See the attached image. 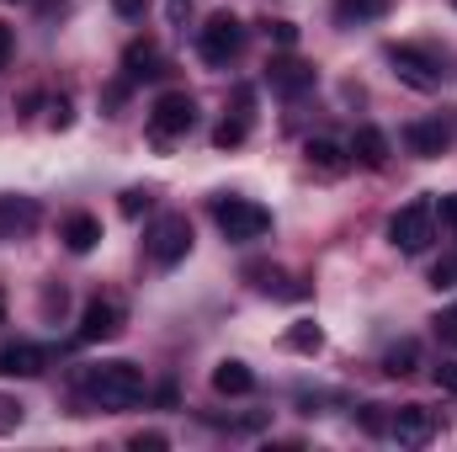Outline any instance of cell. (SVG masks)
I'll return each instance as SVG.
<instances>
[{
    "label": "cell",
    "instance_id": "cell-3",
    "mask_svg": "<svg viewBox=\"0 0 457 452\" xmlns=\"http://www.w3.org/2000/svg\"><path fill=\"white\" fill-rule=\"evenodd\" d=\"M388 64H394V75H399L410 91H442V80H447L442 59H436L431 48H415V43H394V48H388Z\"/></svg>",
    "mask_w": 457,
    "mask_h": 452
},
{
    "label": "cell",
    "instance_id": "cell-25",
    "mask_svg": "<svg viewBox=\"0 0 457 452\" xmlns=\"http://www.w3.org/2000/svg\"><path fill=\"white\" fill-rule=\"evenodd\" d=\"M149 203H154V197L133 187V192H122V203H117V208H122V219H138V213H149Z\"/></svg>",
    "mask_w": 457,
    "mask_h": 452
},
{
    "label": "cell",
    "instance_id": "cell-20",
    "mask_svg": "<svg viewBox=\"0 0 457 452\" xmlns=\"http://www.w3.org/2000/svg\"><path fill=\"white\" fill-rule=\"evenodd\" d=\"M415 367H420V340L404 336V340H394V346L383 351V372H388V378H410Z\"/></svg>",
    "mask_w": 457,
    "mask_h": 452
},
{
    "label": "cell",
    "instance_id": "cell-31",
    "mask_svg": "<svg viewBox=\"0 0 457 452\" xmlns=\"http://www.w3.org/2000/svg\"><path fill=\"white\" fill-rule=\"evenodd\" d=\"M11 54H16V32H11V27L0 21V70L11 64Z\"/></svg>",
    "mask_w": 457,
    "mask_h": 452
},
{
    "label": "cell",
    "instance_id": "cell-8",
    "mask_svg": "<svg viewBox=\"0 0 457 452\" xmlns=\"http://www.w3.org/2000/svg\"><path fill=\"white\" fill-rule=\"evenodd\" d=\"M388 437L399 448H426L436 437V415L426 405H399V410H388Z\"/></svg>",
    "mask_w": 457,
    "mask_h": 452
},
{
    "label": "cell",
    "instance_id": "cell-34",
    "mask_svg": "<svg viewBox=\"0 0 457 452\" xmlns=\"http://www.w3.org/2000/svg\"><path fill=\"white\" fill-rule=\"evenodd\" d=\"M48 122H54V128H70V102H64V96L54 102V117H48Z\"/></svg>",
    "mask_w": 457,
    "mask_h": 452
},
{
    "label": "cell",
    "instance_id": "cell-9",
    "mask_svg": "<svg viewBox=\"0 0 457 452\" xmlns=\"http://www.w3.org/2000/svg\"><path fill=\"white\" fill-rule=\"evenodd\" d=\"M447 144H453V128H447L442 117H415V122L404 128V149H410L415 160H436V155H447Z\"/></svg>",
    "mask_w": 457,
    "mask_h": 452
},
{
    "label": "cell",
    "instance_id": "cell-7",
    "mask_svg": "<svg viewBox=\"0 0 457 452\" xmlns=\"http://www.w3.org/2000/svg\"><path fill=\"white\" fill-rule=\"evenodd\" d=\"M192 122H197V102L187 91L154 96V107H149V133L154 138H181V133H192Z\"/></svg>",
    "mask_w": 457,
    "mask_h": 452
},
{
    "label": "cell",
    "instance_id": "cell-26",
    "mask_svg": "<svg viewBox=\"0 0 457 452\" xmlns=\"http://www.w3.org/2000/svg\"><path fill=\"white\" fill-rule=\"evenodd\" d=\"M431 288H436V293H442V288H457V255H447V261L431 266Z\"/></svg>",
    "mask_w": 457,
    "mask_h": 452
},
{
    "label": "cell",
    "instance_id": "cell-23",
    "mask_svg": "<svg viewBox=\"0 0 457 452\" xmlns=\"http://www.w3.org/2000/svg\"><path fill=\"white\" fill-rule=\"evenodd\" d=\"M356 421H361V431H367V437H388V405H361V410H356Z\"/></svg>",
    "mask_w": 457,
    "mask_h": 452
},
{
    "label": "cell",
    "instance_id": "cell-1",
    "mask_svg": "<svg viewBox=\"0 0 457 452\" xmlns=\"http://www.w3.org/2000/svg\"><path fill=\"white\" fill-rule=\"evenodd\" d=\"M80 389L96 405H107V410H128V405L144 399V367H133V362H96V367L80 372Z\"/></svg>",
    "mask_w": 457,
    "mask_h": 452
},
{
    "label": "cell",
    "instance_id": "cell-11",
    "mask_svg": "<svg viewBox=\"0 0 457 452\" xmlns=\"http://www.w3.org/2000/svg\"><path fill=\"white\" fill-rule=\"evenodd\" d=\"M48 372V351L37 340H5L0 346V378H37Z\"/></svg>",
    "mask_w": 457,
    "mask_h": 452
},
{
    "label": "cell",
    "instance_id": "cell-29",
    "mask_svg": "<svg viewBox=\"0 0 457 452\" xmlns=\"http://www.w3.org/2000/svg\"><path fill=\"white\" fill-rule=\"evenodd\" d=\"M128 448H133V452H160V448H165V437H160V431H138Z\"/></svg>",
    "mask_w": 457,
    "mask_h": 452
},
{
    "label": "cell",
    "instance_id": "cell-21",
    "mask_svg": "<svg viewBox=\"0 0 457 452\" xmlns=\"http://www.w3.org/2000/svg\"><path fill=\"white\" fill-rule=\"evenodd\" d=\"M388 0H336V21L341 27H361V21H383Z\"/></svg>",
    "mask_w": 457,
    "mask_h": 452
},
{
    "label": "cell",
    "instance_id": "cell-15",
    "mask_svg": "<svg viewBox=\"0 0 457 452\" xmlns=\"http://www.w3.org/2000/svg\"><path fill=\"white\" fill-rule=\"evenodd\" d=\"M250 102H255V91L239 86V91H234V107H239V113L224 117V122L213 128V144H219V149H239V144L250 138Z\"/></svg>",
    "mask_w": 457,
    "mask_h": 452
},
{
    "label": "cell",
    "instance_id": "cell-35",
    "mask_svg": "<svg viewBox=\"0 0 457 452\" xmlns=\"http://www.w3.org/2000/svg\"><path fill=\"white\" fill-rule=\"evenodd\" d=\"M0 325H5V293H0Z\"/></svg>",
    "mask_w": 457,
    "mask_h": 452
},
{
    "label": "cell",
    "instance_id": "cell-30",
    "mask_svg": "<svg viewBox=\"0 0 457 452\" xmlns=\"http://www.w3.org/2000/svg\"><path fill=\"white\" fill-rule=\"evenodd\" d=\"M436 219H442V224H447V229L457 234V192H453V197H442V203H436Z\"/></svg>",
    "mask_w": 457,
    "mask_h": 452
},
{
    "label": "cell",
    "instance_id": "cell-2",
    "mask_svg": "<svg viewBox=\"0 0 457 452\" xmlns=\"http://www.w3.org/2000/svg\"><path fill=\"white\" fill-rule=\"evenodd\" d=\"M431 239H436V203H431V197H415V203H404V208L388 219V245H394L399 255H420Z\"/></svg>",
    "mask_w": 457,
    "mask_h": 452
},
{
    "label": "cell",
    "instance_id": "cell-14",
    "mask_svg": "<svg viewBox=\"0 0 457 452\" xmlns=\"http://www.w3.org/2000/svg\"><path fill=\"white\" fill-rule=\"evenodd\" d=\"M345 155H351V165H361V171H383V165H388V133H383V128H356L351 144H345Z\"/></svg>",
    "mask_w": 457,
    "mask_h": 452
},
{
    "label": "cell",
    "instance_id": "cell-19",
    "mask_svg": "<svg viewBox=\"0 0 457 452\" xmlns=\"http://www.w3.org/2000/svg\"><path fill=\"white\" fill-rule=\"evenodd\" d=\"M122 70H128V80H160V75H165V64H160L154 43H128Z\"/></svg>",
    "mask_w": 457,
    "mask_h": 452
},
{
    "label": "cell",
    "instance_id": "cell-13",
    "mask_svg": "<svg viewBox=\"0 0 457 452\" xmlns=\"http://www.w3.org/2000/svg\"><path fill=\"white\" fill-rule=\"evenodd\" d=\"M266 86L282 91V96H303V91H314V64H303V59H271L266 64Z\"/></svg>",
    "mask_w": 457,
    "mask_h": 452
},
{
    "label": "cell",
    "instance_id": "cell-12",
    "mask_svg": "<svg viewBox=\"0 0 457 452\" xmlns=\"http://www.w3.org/2000/svg\"><path fill=\"white\" fill-rule=\"evenodd\" d=\"M37 229V197H21V192H0V245L5 239H21Z\"/></svg>",
    "mask_w": 457,
    "mask_h": 452
},
{
    "label": "cell",
    "instance_id": "cell-24",
    "mask_svg": "<svg viewBox=\"0 0 457 452\" xmlns=\"http://www.w3.org/2000/svg\"><path fill=\"white\" fill-rule=\"evenodd\" d=\"M261 27H266V38H271V43H282V48H293V43H298V27H293V21H282V16H277V21L266 16Z\"/></svg>",
    "mask_w": 457,
    "mask_h": 452
},
{
    "label": "cell",
    "instance_id": "cell-17",
    "mask_svg": "<svg viewBox=\"0 0 457 452\" xmlns=\"http://www.w3.org/2000/svg\"><path fill=\"white\" fill-rule=\"evenodd\" d=\"M59 239H64L75 255H86V250H96V245H102V219H91V213H70L64 229H59Z\"/></svg>",
    "mask_w": 457,
    "mask_h": 452
},
{
    "label": "cell",
    "instance_id": "cell-10",
    "mask_svg": "<svg viewBox=\"0 0 457 452\" xmlns=\"http://www.w3.org/2000/svg\"><path fill=\"white\" fill-rule=\"evenodd\" d=\"M75 336L86 340V346H102V340L122 336V309H117L112 298H91L86 309H80V331Z\"/></svg>",
    "mask_w": 457,
    "mask_h": 452
},
{
    "label": "cell",
    "instance_id": "cell-16",
    "mask_svg": "<svg viewBox=\"0 0 457 452\" xmlns=\"http://www.w3.org/2000/svg\"><path fill=\"white\" fill-rule=\"evenodd\" d=\"M303 160H309V171H320V176H341L345 165H351L345 144H336V138H309V144H303Z\"/></svg>",
    "mask_w": 457,
    "mask_h": 452
},
{
    "label": "cell",
    "instance_id": "cell-36",
    "mask_svg": "<svg viewBox=\"0 0 457 452\" xmlns=\"http://www.w3.org/2000/svg\"><path fill=\"white\" fill-rule=\"evenodd\" d=\"M453 5H457V0H453Z\"/></svg>",
    "mask_w": 457,
    "mask_h": 452
},
{
    "label": "cell",
    "instance_id": "cell-33",
    "mask_svg": "<svg viewBox=\"0 0 457 452\" xmlns=\"http://www.w3.org/2000/svg\"><path fill=\"white\" fill-rule=\"evenodd\" d=\"M144 5H149V0H112V11H117V16H128V21H133V16H144Z\"/></svg>",
    "mask_w": 457,
    "mask_h": 452
},
{
    "label": "cell",
    "instance_id": "cell-4",
    "mask_svg": "<svg viewBox=\"0 0 457 452\" xmlns=\"http://www.w3.org/2000/svg\"><path fill=\"white\" fill-rule=\"evenodd\" d=\"M213 219L224 229V239H234V245H250V239H261L271 229V213L261 203H250V197H219L213 203Z\"/></svg>",
    "mask_w": 457,
    "mask_h": 452
},
{
    "label": "cell",
    "instance_id": "cell-6",
    "mask_svg": "<svg viewBox=\"0 0 457 452\" xmlns=\"http://www.w3.org/2000/svg\"><path fill=\"white\" fill-rule=\"evenodd\" d=\"M245 48V27H239V16H228V11H213L208 21H203V32H197V54H203V64H213V70H224L228 59Z\"/></svg>",
    "mask_w": 457,
    "mask_h": 452
},
{
    "label": "cell",
    "instance_id": "cell-5",
    "mask_svg": "<svg viewBox=\"0 0 457 452\" xmlns=\"http://www.w3.org/2000/svg\"><path fill=\"white\" fill-rule=\"evenodd\" d=\"M144 245H149V261L154 266H181L187 261V250H192V224H187V213H165V219H154L149 234H144Z\"/></svg>",
    "mask_w": 457,
    "mask_h": 452
},
{
    "label": "cell",
    "instance_id": "cell-18",
    "mask_svg": "<svg viewBox=\"0 0 457 452\" xmlns=\"http://www.w3.org/2000/svg\"><path fill=\"white\" fill-rule=\"evenodd\" d=\"M213 389H219L224 399H239V394H250V389H255V372H250L239 356H224V362L213 367Z\"/></svg>",
    "mask_w": 457,
    "mask_h": 452
},
{
    "label": "cell",
    "instance_id": "cell-27",
    "mask_svg": "<svg viewBox=\"0 0 457 452\" xmlns=\"http://www.w3.org/2000/svg\"><path fill=\"white\" fill-rule=\"evenodd\" d=\"M431 325H436V336L447 340V346H457V304H453V309H442Z\"/></svg>",
    "mask_w": 457,
    "mask_h": 452
},
{
    "label": "cell",
    "instance_id": "cell-28",
    "mask_svg": "<svg viewBox=\"0 0 457 452\" xmlns=\"http://www.w3.org/2000/svg\"><path fill=\"white\" fill-rule=\"evenodd\" d=\"M21 426V405L16 399H0V431H16Z\"/></svg>",
    "mask_w": 457,
    "mask_h": 452
},
{
    "label": "cell",
    "instance_id": "cell-32",
    "mask_svg": "<svg viewBox=\"0 0 457 452\" xmlns=\"http://www.w3.org/2000/svg\"><path fill=\"white\" fill-rule=\"evenodd\" d=\"M436 383H442L447 394H457V362H442V367H436Z\"/></svg>",
    "mask_w": 457,
    "mask_h": 452
},
{
    "label": "cell",
    "instance_id": "cell-22",
    "mask_svg": "<svg viewBox=\"0 0 457 452\" xmlns=\"http://www.w3.org/2000/svg\"><path fill=\"white\" fill-rule=\"evenodd\" d=\"M282 346H287V351H303V356H314V351L325 346V331H320V325H309V320H298V325L282 336Z\"/></svg>",
    "mask_w": 457,
    "mask_h": 452
}]
</instances>
